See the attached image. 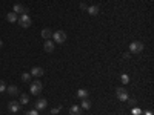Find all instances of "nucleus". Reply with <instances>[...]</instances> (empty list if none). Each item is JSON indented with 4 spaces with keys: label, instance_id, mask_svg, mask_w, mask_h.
Masks as SVG:
<instances>
[{
    "label": "nucleus",
    "instance_id": "1",
    "mask_svg": "<svg viewBox=\"0 0 154 115\" xmlns=\"http://www.w3.org/2000/svg\"><path fill=\"white\" fill-rule=\"evenodd\" d=\"M17 23H19L22 28H29L31 23H32V20H31V17H29L28 14H22L19 19H17Z\"/></svg>",
    "mask_w": 154,
    "mask_h": 115
},
{
    "label": "nucleus",
    "instance_id": "2",
    "mask_svg": "<svg viewBox=\"0 0 154 115\" xmlns=\"http://www.w3.org/2000/svg\"><path fill=\"white\" fill-rule=\"evenodd\" d=\"M52 39H54V43H65L66 41V32L59 29L56 32H52Z\"/></svg>",
    "mask_w": 154,
    "mask_h": 115
},
{
    "label": "nucleus",
    "instance_id": "3",
    "mask_svg": "<svg viewBox=\"0 0 154 115\" xmlns=\"http://www.w3.org/2000/svg\"><path fill=\"white\" fill-rule=\"evenodd\" d=\"M42 89H43V84H42V82H39V80H35V82H32V83L29 84V92H31L32 95H39V94L42 92Z\"/></svg>",
    "mask_w": 154,
    "mask_h": 115
},
{
    "label": "nucleus",
    "instance_id": "4",
    "mask_svg": "<svg viewBox=\"0 0 154 115\" xmlns=\"http://www.w3.org/2000/svg\"><path fill=\"white\" fill-rule=\"evenodd\" d=\"M143 48H145V45L142 41H131V45H130V51L133 54H140L143 51Z\"/></svg>",
    "mask_w": 154,
    "mask_h": 115
},
{
    "label": "nucleus",
    "instance_id": "5",
    "mask_svg": "<svg viewBox=\"0 0 154 115\" xmlns=\"http://www.w3.org/2000/svg\"><path fill=\"white\" fill-rule=\"evenodd\" d=\"M116 95H117V98H119L120 101H126V98H128V91L125 89V87H117L116 89Z\"/></svg>",
    "mask_w": 154,
    "mask_h": 115
},
{
    "label": "nucleus",
    "instance_id": "6",
    "mask_svg": "<svg viewBox=\"0 0 154 115\" xmlns=\"http://www.w3.org/2000/svg\"><path fill=\"white\" fill-rule=\"evenodd\" d=\"M13 12H15V14H28V9L22 5V3H15L14 6H13Z\"/></svg>",
    "mask_w": 154,
    "mask_h": 115
},
{
    "label": "nucleus",
    "instance_id": "7",
    "mask_svg": "<svg viewBox=\"0 0 154 115\" xmlns=\"http://www.w3.org/2000/svg\"><path fill=\"white\" fill-rule=\"evenodd\" d=\"M20 103L19 101H10V104H8V109H10V112L15 114V112H19L20 111Z\"/></svg>",
    "mask_w": 154,
    "mask_h": 115
},
{
    "label": "nucleus",
    "instance_id": "8",
    "mask_svg": "<svg viewBox=\"0 0 154 115\" xmlns=\"http://www.w3.org/2000/svg\"><path fill=\"white\" fill-rule=\"evenodd\" d=\"M48 106V101L45 100V98H39L37 101H35V111H42V109H45Z\"/></svg>",
    "mask_w": 154,
    "mask_h": 115
},
{
    "label": "nucleus",
    "instance_id": "9",
    "mask_svg": "<svg viewBox=\"0 0 154 115\" xmlns=\"http://www.w3.org/2000/svg\"><path fill=\"white\" fill-rule=\"evenodd\" d=\"M43 74H45V71H43V68H40V66H35V68L31 69V75H32V77H42Z\"/></svg>",
    "mask_w": 154,
    "mask_h": 115
},
{
    "label": "nucleus",
    "instance_id": "10",
    "mask_svg": "<svg viewBox=\"0 0 154 115\" xmlns=\"http://www.w3.org/2000/svg\"><path fill=\"white\" fill-rule=\"evenodd\" d=\"M54 48H56L54 41H51V40H45V45H43V49H45V51H46V52H52Z\"/></svg>",
    "mask_w": 154,
    "mask_h": 115
},
{
    "label": "nucleus",
    "instance_id": "11",
    "mask_svg": "<svg viewBox=\"0 0 154 115\" xmlns=\"http://www.w3.org/2000/svg\"><path fill=\"white\" fill-rule=\"evenodd\" d=\"M82 114V108L77 104H72L71 108H69V115H80Z\"/></svg>",
    "mask_w": 154,
    "mask_h": 115
},
{
    "label": "nucleus",
    "instance_id": "12",
    "mask_svg": "<svg viewBox=\"0 0 154 115\" xmlns=\"http://www.w3.org/2000/svg\"><path fill=\"white\" fill-rule=\"evenodd\" d=\"M6 92L10 94V95H17V94H19V87L14 86V84H11V86L6 87Z\"/></svg>",
    "mask_w": 154,
    "mask_h": 115
},
{
    "label": "nucleus",
    "instance_id": "13",
    "mask_svg": "<svg viewBox=\"0 0 154 115\" xmlns=\"http://www.w3.org/2000/svg\"><path fill=\"white\" fill-rule=\"evenodd\" d=\"M17 19H19V17H17V14L15 12H8V15H6V20L10 22V23H15L17 22Z\"/></svg>",
    "mask_w": 154,
    "mask_h": 115
},
{
    "label": "nucleus",
    "instance_id": "14",
    "mask_svg": "<svg viewBox=\"0 0 154 115\" xmlns=\"http://www.w3.org/2000/svg\"><path fill=\"white\" fill-rule=\"evenodd\" d=\"M42 37H43L45 40H48L49 37H52V31H51L49 28H45V29H42Z\"/></svg>",
    "mask_w": 154,
    "mask_h": 115
},
{
    "label": "nucleus",
    "instance_id": "15",
    "mask_svg": "<svg viewBox=\"0 0 154 115\" xmlns=\"http://www.w3.org/2000/svg\"><path fill=\"white\" fill-rule=\"evenodd\" d=\"M80 108H82V109H85V111L91 109V101H89V100H86V98H83V100H82V104H80Z\"/></svg>",
    "mask_w": 154,
    "mask_h": 115
},
{
    "label": "nucleus",
    "instance_id": "16",
    "mask_svg": "<svg viewBox=\"0 0 154 115\" xmlns=\"http://www.w3.org/2000/svg\"><path fill=\"white\" fill-rule=\"evenodd\" d=\"M77 97H79L80 100L88 98V91H86V89H79V91H77Z\"/></svg>",
    "mask_w": 154,
    "mask_h": 115
},
{
    "label": "nucleus",
    "instance_id": "17",
    "mask_svg": "<svg viewBox=\"0 0 154 115\" xmlns=\"http://www.w3.org/2000/svg\"><path fill=\"white\" fill-rule=\"evenodd\" d=\"M91 15H97L99 14V6H96V5H93V6H88V9H86Z\"/></svg>",
    "mask_w": 154,
    "mask_h": 115
},
{
    "label": "nucleus",
    "instance_id": "18",
    "mask_svg": "<svg viewBox=\"0 0 154 115\" xmlns=\"http://www.w3.org/2000/svg\"><path fill=\"white\" fill-rule=\"evenodd\" d=\"M20 104H28L29 103V97L28 95H25V94H22V97H20V101H19Z\"/></svg>",
    "mask_w": 154,
    "mask_h": 115
},
{
    "label": "nucleus",
    "instance_id": "19",
    "mask_svg": "<svg viewBox=\"0 0 154 115\" xmlns=\"http://www.w3.org/2000/svg\"><path fill=\"white\" fill-rule=\"evenodd\" d=\"M31 74H22V80L25 82V83H31Z\"/></svg>",
    "mask_w": 154,
    "mask_h": 115
},
{
    "label": "nucleus",
    "instance_id": "20",
    "mask_svg": "<svg viewBox=\"0 0 154 115\" xmlns=\"http://www.w3.org/2000/svg\"><path fill=\"white\" fill-rule=\"evenodd\" d=\"M120 82H122L123 84H128V83H130V77L126 75V74H122V75H120Z\"/></svg>",
    "mask_w": 154,
    "mask_h": 115
},
{
    "label": "nucleus",
    "instance_id": "21",
    "mask_svg": "<svg viewBox=\"0 0 154 115\" xmlns=\"http://www.w3.org/2000/svg\"><path fill=\"white\" fill-rule=\"evenodd\" d=\"M126 101H128V104L131 106V108H136V104H137V100H136V98H131V97H128V98H126Z\"/></svg>",
    "mask_w": 154,
    "mask_h": 115
},
{
    "label": "nucleus",
    "instance_id": "22",
    "mask_svg": "<svg viewBox=\"0 0 154 115\" xmlns=\"http://www.w3.org/2000/svg\"><path fill=\"white\" fill-rule=\"evenodd\" d=\"M5 91H6V83L3 80H0V94L5 92Z\"/></svg>",
    "mask_w": 154,
    "mask_h": 115
},
{
    "label": "nucleus",
    "instance_id": "23",
    "mask_svg": "<svg viewBox=\"0 0 154 115\" xmlns=\"http://www.w3.org/2000/svg\"><path fill=\"white\" fill-rule=\"evenodd\" d=\"M60 109H62V106H57V108H54V109L51 111V114H52V115H56V114H59V112H60Z\"/></svg>",
    "mask_w": 154,
    "mask_h": 115
},
{
    "label": "nucleus",
    "instance_id": "24",
    "mask_svg": "<svg viewBox=\"0 0 154 115\" xmlns=\"http://www.w3.org/2000/svg\"><path fill=\"white\" fill-rule=\"evenodd\" d=\"M25 115H39V111H35V109H32V111H28Z\"/></svg>",
    "mask_w": 154,
    "mask_h": 115
},
{
    "label": "nucleus",
    "instance_id": "25",
    "mask_svg": "<svg viewBox=\"0 0 154 115\" xmlns=\"http://www.w3.org/2000/svg\"><path fill=\"white\" fill-rule=\"evenodd\" d=\"M80 9H82V11H86V9H88V5L82 2V3H80Z\"/></svg>",
    "mask_w": 154,
    "mask_h": 115
},
{
    "label": "nucleus",
    "instance_id": "26",
    "mask_svg": "<svg viewBox=\"0 0 154 115\" xmlns=\"http://www.w3.org/2000/svg\"><path fill=\"white\" fill-rule=\"evenodd\" d=\"M133 114H134V115H140V114H142V111H140V109H137V108H134V109H133Z\"/></svg>",
    "mask_w": 154,
    "mask_h": 115
},
{
    "label": "nucleus",
    "instance_id": "27",
    "mask_svg": "<svg viewBox=\"0 0 154 115\" xmlns=\"http://www.w3.org/2000/svg\"><path fill=\"white\" fill-rule=\"evenodd\" d=\"M123 60H130V54L126 52V54H123Z\"/></svg>",
    "mask_w": 154,
    "mask_h": 115
},
{
    "label": "nucleus",
    "instance_id": "28",
    "mask_svg": "<svg viewBox=\"0 0 154 115\" xmlns=\"http://www.w3.org/2000/svg\"><path fill=\"white\" fill-rule=\"evenodd\" d=\"M145 115H153V112H151V111H147V112H145Z\"/></svg>",
    "mask_w": 154,
    "mask_h": 115
},
{
    "label": "nucleus",
    "instance_id": "29",
    "mask_svg": "<svg viewBox=\"0 0 154 115\" xmlns=\"http://www.w3.org/2000/svg\"><path fill=\"white\" fill-rule=\"evenodd\" d=\"M2 46H3V41H2V40H0V48H2Z\"/></svg>",
    "mask_w": 154,
    "mask_h": 115
}]
</instances>
